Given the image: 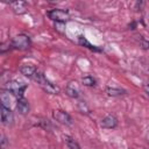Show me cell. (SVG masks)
<instances>
[{
	"label": "cell",
	"mask_w": 149,
	"mask_h": 149,
	"mask_svg": "<svg viewBox=\"0 0 149 149\" xmlns=\"http://www.w3.org/2000/svg\"><path fill=\"white\" fill-rule=\"evenodd\" d=\"M27 88V85L26 84H22V83H19L16 80H10L6 84V90L9 91L14 97H16V99L19 98H23V93Z\"/></svg>",
	"instance_id": "obj_1"
},
{
	"label": "cell",
	"mask_w": 149,
	"mask_h": 149,
	"mask_svg": "<svg viewBox=\"0 0 149 149\" xmlns=\"http://www.w3.org/2000/svg\"><path fill=\"white\" fill-rule=\"evenodd\" d=\"M30 38L29 36H27L26 34H19L16 35L12 42H10V45L14 48V49H19V50H27L30 48Z\"/></svg>",
	"instance_id": "obj_2"
},
{
	"label": "cell",
	"mask_w": 149,
	"mask_h": 149,
	"mask_svg": "<svg viewBox=\"0 0 149 149\" xmlns=\"http://www.w3.org/2000/svg\"><path fill=\"white\" fill-rule=\"evenodd\" d=\"M48 16L52 21H56V22H59V23H63V22L68 21L69 17H70V15H69V13L66 10L58 9V8H55V9L49 10L48 12Z\"/></svg>",
	"instance_id": "obj_3"
},
{
	"label": "cell",
	"mask_w": 149,
	"mask_h": 149,
	"mask_svg": "<svg viewBox=\"0 0 149 149\" xmlns=\"http://www.w3.org/2000/svg\"><path fill=\"white\" fill-rule=\"evenodd\" d=\"M52 118L58 121L59 123H63V125H71L72 123V118L64 111H61V109H56L52 112Z\"/></svg>",
	"instance_id": "obj_4"
},
{
	"label": "cell",
	"mask_w": 149,
	"mask_h": 149,
	"mask_svg": "<svg viewBox=\"0 0 149 149\" xmlns=\"http://www.w3.org/2000/svg\"><path fill=\"white\" fill-rule=\"evenodd\" d=\"M0 112H1V122L6 126H10L14 121V115H13V112L10 111V108L1 105Z\"/></svg>",
	"instance_id": "obj_5"
},
{
	"label": "cell",
	"mask_w": 149,
	"mask_h": 149,
	"mask_svg": "<svg viewBox=\"0 0 149 149\" xmlns=\"http://www.w3.org/2000/svg\"><path fill=\"white\" fill-rule=\"evenodd\" d=\"M116 126H118V119L114 115H107L101 120V127L104 128L112 129V128H115Z\"/></svg>",
	"instance_id": "obj_6"
},
{
	"label": "cell",
	"mask_w": 149,
	"mask_h": 149,
	"mask_svg": "<svg viewBox=\"0 0 149 149\" xmlns=\"http://www.w3.org/2000/svg\"><path fill=\"white\" fill-rule=\"evenodd\" d=\"M27 2L26 1H14L10 2V8L13 9V12L15 14H23L27 10Z\"/></svg>",
	"instance_id": "obj_7"
},
{
	"label": "cell",
	"mask_w": 149,
	"mask_h": 149,
	"mask_svg": "<svg viewBox=\"0 0 149 149\" xmlns=\"http://www.w3.org/2000/svg\"><path fill=\"white\" fill-rule=\"evenodd\" d=\"M13 98H14V95L9 92V91H3L1 94H0V100H1V105L2 106H5V107H8V108H10V106H12V102H13Z\"/></svg>",
	"instance_id": "obj_8"
},
{
	"label": "cell",
	"mask_w": 149,
	"mask_h": 149,
	"mask_svg": "<svg viewBox=\"0 0 149 149\" xmlns=\"http://www.w3.org/2000/svg\"><path fill=\"white\" fill-rule=\"evenodd\" d=\"M16 108L21 114H27L29 112V109H30L28 100L24 99V98H19L17 101H16Z\"/></svg>",
	"instance_id": "obj_9"
},
{
	"label": "cell",
	"mask_w": 149,
	"mask_h": 149,
	"mask_svg": "<svg viewBox=\"0 0 149 149\" xmlns=\"http://www.w3.org/2000/svg\"><path fill=\"white\" fill-rule=\"evenodd\" d=\"M20 71H21V73L23 76L29 77V78H33L35 76V73L37 72L36 71V68L34 65H31V64H24V65H22L20 68Z\"/></svg>",
	"instance_id": "obj_10"
},
{
	"label": "cell",
	"mask_w": 149,
	"mask_h": 149,
	"mask_svg": "<svg viewBox=\"0 0 149 149\" xmlns=\"http://www.w3.org/2000/svg\"><path fill=\"white\" fill-rule=\"evenodd\" d=\"M79 87L77 86L76 83H70L66 86V94L71 98H78L79 97Z\"/></svg>",
	"instance_id": "obj_11"
},
{
	"label": "cell",
	"mask_w": 149,
	"mask_h": 149,
	"mask_svg": "<svg viewBox=\"0 0 149 149\" xmlns=\"http://www.w3.org/2000/svg\"><path fill=\"white\" fill-rule=\"evenodd\" d=\"M106 92H107V94L111 95V97H120V95L126 94V91H125V90L115 88V87H107V88H106Z\"/></svg>",
	"instance_id": "obj_12"
},
{
	"label": "cell",
	"mask_w": 149,
	"mask_h": 149,
	"mask_svg": "<svg viewBox=\"0 0 149 149\" xmlns=\"http://www.w3.org/2000/svg\"><path fill=\"white\" fill-rule=\"evenodd\" d=\"M64 141H65L66 146L69 147V149H80V147H79V144L77 143V141H74V139H72L71 136L65 135V136H64Z\"/></svg>",
	"instance_id": "obj_13"
},
{
	"label": "cell",
	"mask_w": 149,
	"mask_h": 149,
	"mask_svg": "<svg viewBox=\"0 0 149 149\" xmlns=\"http://www.w3.org/2000/svg\"><path fill=\"white\" fill-rule=\"evenodd\" d=\"M81 83H83L85 86H94V85H95V79H94L92 76H85V77L81 79Z\"/></svg>",
	"instance_id": "obj_14"
},
{
	"label": "cell",
	"mask_w": 149,
	"mask_h": 149,
	"mask_svg": "<svg viewBox=\"0 0 149 149\" xmlns=\"http://www.w3.org/2000/svg\"><path fill=\"white\" fill-rule=\"evenodd\" d=\"M79 43H80L81 45H86L87 48H90V49H92V50H98L94 45H92V44H91L85 37H83V36H79Z\"/></svg>",
	"instance_id": "obj_15"
},
{
	"label": "cell",
	"mask_w": 149,
	"mask_h": 149,
	"mask_svg": "<svg viewBox=\"0 0 149 149\" xmlns=\"http://www.w3.org/2000/svg\"><path fill=\"white\" fill-rule=\"evenodd\" d=\"M6 137L5 136H2V140H1V148L2 149H6Z\"/></svg>",
	"instance_id": "obj_16"
},
{
	"label": "cell",
	"mask_w": 149,
	"mask_h": 149,
	"mask_svg": "<svg viewBox=\"0 0 149 149\" xmlns=\"http://www.w3.org/2000/svg\"><path fill=\"white\" fill-rule=\"evenodd\" d=\"M144 91H146V93H147L148 97H149V85H146V86H144Z\"/></svg>",
	"instance_id": "obj_17"
}]
</instances>
